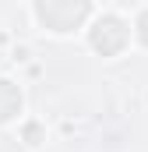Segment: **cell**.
I'll return each instance as SVG.
<instances>
[{
  "instance_id": "1",
  "label": "cell",
  "mask_w": 148,
  "mask_h": 152,
  "mask_svg": "<svg viewBox=\"0 0 148 152\" xmlns=\"http://www.w3.org/2000/svg\"><path fill=\"white\" fill-rule=\"evenodd\" d=\"M25 138H28V145H39V127H36V124L25 127Z\"/></svg>"
}]
</instances>
